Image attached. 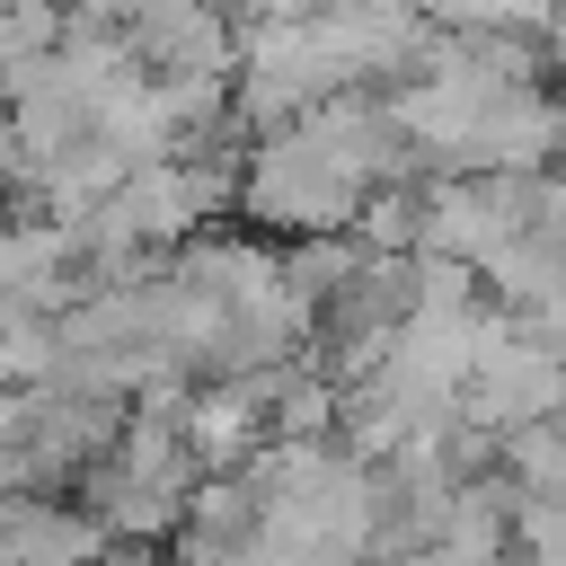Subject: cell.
I'll return each mask as SVG.
<instances>
[{"mask_svg":"<svg viewBox=\"0 0 566 566\" xmlns=\"http://www.w3.org/2000/svg\"><path fill=\"white\" fill-rule=\"evenodd\" d=\"M195 478H203V460L186 442V416L133 407L124 433H115V451L80 469V504L106 522V539H177Z\"/></svg>","mask_w":566,"mask_h":566,"instance_id":"6da1fadb","label":"cell"},{"mask_svg":"<svg viewBox=\"0 0 566 566\" xmlns=\"http://www.w3.org/2000/svg\"><path fill=\"white\" fill-rule=\"evenodd\" d=\"M115 27L168 80H195V71L203 80H230L239 71V27H230L221 0H115Z\"/></svg>","mask_w":566,"mask_h":566,"instance_id":"7a4b0ae2","label":"cell"},{"mask_svg":"<svg viewBox=\"0 0 566 566\" xmlns=\"http://www.w3.org/2000/svg\"><path fill=\"white\" fill-rule=\"evenodd\" d=\"M62 363V310L35 301H0V389H35Z\"/></svg>","mask_w":566,"mask_h":566,"instance_id":"3957f363","label":"cell"},{"mask_svg":"<svg viewBox=\"0 0 566 566\" xmlns=\"http://www.w3.org/2000/svg\"><path fill=\"white\" fill-rule=\"evenodd\" d=\"M380 566H522V548H460V539H407Z\"/></svg>","mask_w":566,"mask_h":566,"instance_id":"277c9868","label":"cell"},{"mask_svg":"<svg viewBox=\"0 0 566 566\" xmlns=\"http://www.w3.org/2000/svg\"><path fill=\"white\" fill-rule=\"evenodd\" d=\"M106 566H159V557H150V539H115V548H106Z\"/></svg>","mask_w":566,"mask_h":566,"instance_id":"5b68a950","label":"cell"},{"mask_svg":"<svg viewBox=\"0 0 566 566\" xmlns=\"http://www.w3.org/2000/svg\"><path fill=\"white\" fill-rule=\"evenodd\" d=\"M539 35H548V53H557V62H566V0H557V18H548V27H539Z\"/></svg>","mask_w":566,"mask_h":566,"instance_id":"8992f818","label":"cell"}]
</instances>
